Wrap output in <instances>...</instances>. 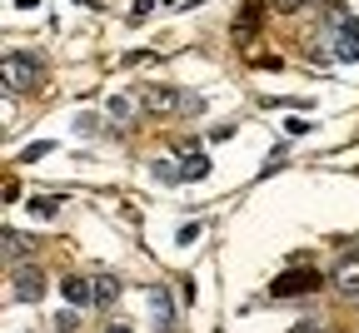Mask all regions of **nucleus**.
Masks as SVG:
<instances>
[{"instance_id":"f257e3e1","label":"nucleus","mask_w":359,"mask_h":333,"mask_svg":"<svg viewBox=\"0 0 359 333\" xmlns=\"http://www.w3.org/2000/svg\"><path fill=\"white\" fill-rule=\"evenodd\" d=\"M135 100H140V110L155 115V120H170V115H180V110H200V100H190V94H180V90H170V85H145Z\"/></svg>"},{"instance_id":"f03ea898","label":"nucleus","mask_w":359,"mask_h":333,"mask_svg":"<svg viewBox=\"0 0 359 333\" xmlns=\"http://www.w3.org/2000/svg\"><path fill=\"white\" fill-rule=\"evenodd\" d=\"M320 274H314V269H290V274H280L275 283H269V299H294V294H314V289H320Z\"/></svg>"},{"instance_id":"7ed1b4c3","label":"nucleus","mask_w":359,"mask_h":333,"mask_svg":"<svg viewBox=\"0 0 359 333\" xmlns=\"http://www.w3.org/2000/svg\"><path fill=\"white\" fill-rule=\"evenodd\" d=\"M60 299L70 309H95V274H65L60 278Z\"/></svg>"},{"instance_id":"20e7f679","label":"nucleus","mask_w":359,"mask_h":333,"mask_svg":"<svg viewBox=\"0 0 359 333\" xmlns=\"http://www.w3.org/2000/svg\"><path fill=\"white\" fill-rule=\"evenodd\" d=\"M11 289H15V299L35 304V299L45 294V278H40V269H30V264H15V269H11Z\"/></svg>"},{"instance_id":"39448f33","label":"nucleus","mask_w":359,"mask_h":333,"mask_svg":"<svg viewBox=\"0 0 359 333\" xmlns=\"http://www.w3.org/2000/svg\"><path fill=\"white\" fill-rule=\"evenodd\" d=\"M35 60L30 55H20V50H11L6 55V80H11V90H20V85H35Z\"/></svg>"},{"instance_id":"423d86ee","label":"nucleus","mask_w":359,"mask_h":333,"mask_svg":"<svg viewBox=\"0 0 359 333\" xmlns=\"http://www.w3.org/2000/svg\"><path fill=\"white\" fill-rule=\"evenodd\" d=\"M334 55L349 60V65L359 60V20H344V25L334 30Z\"/></svg>"},{"instance_id":"0eeeda50","label":"nucleus","mask_w":359,"mask_h":333,"mask_svg":"<svg viewBox=\"0 0 359 333\" xmlns=\"http://www.w3.org/2000/svg\"><path fill=\"white\" fill-rule=\"evenodd\" d=\"M205 174H210L205 150L200 145H185V150H180V179H205Z\"/></svg>"},{"instance_id":"6e6552de","label":"nucleus","mask_w":359,"mask_h":333,"mask_svg":"<svg viewBox=\"0 0 359 333\" xmlns=\"http://www.w3.org/2000/svg\"><path fill=\"white\" fill-rule=\"evenodd\" d=\"M334 289H339L349 304H359V259H344V264L334 269Z\"/></svg>"},{"instance_id":"1a4fd4ad","label":"nucleus","mask_w":359,"mask_h":333,"mask_svg":"<svg viewBox=\"0 0 359 333\" xmlns=\"http://www.w3.org/2000/svg\"><path fill=\"white\" fill-rule=\"evenodd\" d=\"M150 309H155V333H170L175 328V304L165 289H150Z\"/></svg>"},{"instance_id":"9d476101","label":"nucleus","mask_w":359,"mask_h":333,"mask_svg":"<svg viewBox=\"0 0 359 333\" xmlns=\"http://www.w3.org/2000/svg\"><path fill=\"white\" fill-rule=\"evenodd\" d=\"M120 299V278L115 274H95V309H110Z\"/></svg>"},{"instance_id":"9b49d317","label":"nucleus","mask_w":359,"mask_h":333,"mask_svg":"<svg viewBox=\"0 0 359 333\" xmlns=\"http://www.w3.org/2000/svg\"><path fill=\"white\" fill-rule=\"evenodd\" d=\"M200 234H205L200 224H180V234H175V244H180V249H190V244L200 239Z\"/></svg>"},{"instance_id":"f8f14e48","label":"nucleus","mask_w":359,"mask_h":333,"mask_svg":"<svg viewBox=\"0 0 359 333\" xmlns=\"http://www.w3.org/2000/svg\"><path fill=\"white\" fill-rule=\"evenodd\" d=\"M20 249H30V239H20L15 229H6V259H20Z\"/></svg>"},{"instance_id":"ddd939ff","label":"nucleus","mask_w":359,"mask_h":333,"mask_svg":"<svg viewBox=\"0 0 359 333\" xmlns=\"http://www.w3.org/2000/svg\"><path fill=\"white\" fill-rule=\"evenodd\" d=\"M75 328H80V313H75V309L55 313V333H75Z\"/></svg>"},{"instance_id":"4468645a","label":"nucleus","mask_w":359,"mask_h":333,"mask_svg":"<svg viewBox=\"0 0 359 333\" xmlns=\"http://www.w3.org/2000/svg\"><path fill=\"white\" fill-rule=\"evenodd\" d=\"M55 209H60V199H35V204H30V214H40V219H50Z\"/></svg>"},{"instance_id":"2eb2a0df","label":"nucleus","mask_w":359,"mask_h":333,"mask_svg":"<svg viewBox=\"0 0 359 333\" xmlns=\"http://www.w3.org/2000/svg\"><path fill=\"white\" fill-rule=\"evenodd\" d=\"M299 6H309V0H275V10H299Z\"/></svg>"},{"instance_id":"dca6fc26","label":"nucleus","mask_w":359,"mask_h":333,"mask_svg":"<svg viewBox=\"0 0 359 333\" xmlns=\"http://www.w3.org/2000/svg\"><path fill=\"white\" fill-rule=\"evenodd\" d=\"M105 333H135V328H130V323H125V318H115V323H110V328H105Z\"/></svg>"},{"instance_id":"f3484780","label":"nucleus","mask_w":359,"mask_h":333,"mask_svg":"<svg viewBox=\"0 0 359 333\" xmlns=\"http://www.w3.org/2000/svg\"><path fill=\"white\" fill-rule=\"evenodd\" d=\"M294 333H320V328H314V323H294Z\"/></svg>"}]
</instances>
